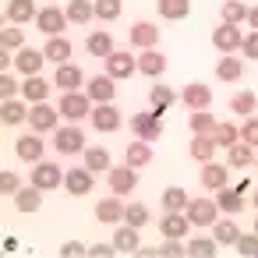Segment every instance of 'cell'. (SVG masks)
Here are the masks:
<instances>
[{
    "mask_svg": "<svg viewBox=\"0 0 258 258\" xmlns=\"http://www.w3.org/2000/svg\"><path fill=\"white\" fill-rule=\"evenodd\" d=\"M254 209H258V191H254Z\"/></svg>",
    "mask_w": 258,
    "mask_h": 258,
    "instance_id": "60",
    "label": "cell"
},
{
    "mask_svg": "<svg viewBox=\"0 0 258 258\" xmlns=\"http://www.w3.org/2000/svg\"><path fill=\"white\" fill-rule=\"evenodd\" d=\"M127 124H131V135L135 138H145V142H159L163 138V113L152 110V106L149 110H138Z\"/></svg>",
    "mask_w": 258,
    "mask_h": 258,
    "instance_id": "1",
    "label": "cell"
},
{
    "mask_svg": "<svg viewBox=\"0 0 258 258\" xmlns=\"http://www.w3.org/2000/svg\"><path fill=\"white\" fill-rule=\"evenodd\" d=\"M226 180H230V163H216V159L202 163V187L219 191V187H226Z\"/></svg>",
    "mask_w": 258,
    "mask_h": 258,
    "instance_id": "19",
    "label": "cell"
},
{
    "mask_svg": "<svg viewBox=\"0 0 258 258\" xmlns=\"http://www.w3.org/2000/svg\"><path fill=\"white\" fill-rule=\"evenodd\" d=\"M11 64H15L11 50H0V68H4V71H11Z\"/></svg>",
    "mask_w": 258,
    "mask_h": 258,
    "instance_id": "57",
    "label": "cell"
},
{
    "mask_svg": "<svg viewBox=\"0 0 258 258\" xmlns=\"http://www.w3.org/2000/svg\"><path fill=\"white\" fill-rule=\"evenodd\" d=\"M187 230H191L187 212H163V219H159V233H163V237H177V240H184Z\"/></svg>",
    "mask_w": 258,
    "mask_h": 258,
    "instance_id": "20",
    "label": "cell"
},
{
    "mask_svg": "<svg viewBox=\"0 0 258 258\" xmlns=\"http://www.w3.org/2000/svg\"><path fill=\"white\" fill-rule=\"evenodd\" d=\"M159 254H166V258H184V254H187V244H180L177 237H163Z\"/></svg>",
    "mask_w": 258,
    "mask_h": 258,
    "instance_id": "50",
    "label": "cell"
},
{
    "mask_svg": "<svg viewBox=\"0 0 258 258\" xmlns=\"http://www.w3.org/2000/svg\"><path fill=\"white\" fill-rule=\"evenodd\" d=\"M180 103L187 106V113H195V110H209V103H212V89L202 85V82L184 85V89H180Z\"/></svg>",
    "mask_w": 258,
    "mask_h": 258,
    "instance_id": "15",
    "label": "cell"
},
{
    "mask_svg": "<svg viewBox=\"0 0 258 258\" xmlns=\"http://www.w3.org/2000/svg\"><path fill=\"white\" fill-rule=\"evenodd\" d=\"M240 50H244V60H258V32L254 29L244 36V46Z\"/></svg>",
    "mask_w": 258,
    "mask_h": 258,
    "instance_id": "54",
    "label": "cell"
},
{
    "mask_svg": "<svg viewBox=\"0 0 258 258\" xmlns=\"http://www.w3.org/2000/svg\"><path fill=\"white\" fill-rule=\"evenodd\" d=\"M15 152H18V159H22V163H39V159H43V152H46V145H43L39 131H32V135H22V138L15 142Z\"/></svg>",
    "mask_w": 258,
    "mask_h": 258,
    "instance_id": "18",
    "label": "cell"
},
{
    "mask_svg": "<svg viewBox=\"0 0 258 258\" xmlns=\"http://www.w3.org/2000/svg\"><path fill=\"white\" fill-rule=\"evenodd\" d=\"M18 187H22V177L15 173V170H0V191H4V195H18Z\"/></svg>",
    "mask_w": 258,
    "mask_h": 258,
    "instance_id": "51",
    "label": "cell"
},
{
    "mask_svg": "<svg viewBox=\"0 0 258 258\" xmlns=\"http://www.w3.org/2000/svg\"><path fill=\"white\" fill-rule=\"evenodd\" d=\"M254 166H258V156H254Z\"/></svg>",
    "mask_w": 258,
    "mask_h": 258,
    "instance_id": "61",
    "label": "cell"
},
{
    "mask_svg": "<svg viewBox=\"0 0 258 258\" xmlns=\"http://www.w3.org/2000/svg\"><path fill=\"white\" fill-rule=\"evenodd\" d=\"M22 99H25V103H46V99H50V82H46L43 75L25 78V82H22Z\"/></svg>",
    "mask_w": 258,
    "mask_h": 258,
    "instance_id": "24",
    "label": "cell"
},
{
    "mask_svg": "<svg viewBox=\"0 0 258 258\" xmlns=\"http://www.w3.org/2000/svg\"><path fill=\"white\" fill-rule=\"evenodd\" d=\"M230 110H233L237 117H251V113L258 110V99H254V92H233V99H230Z\"/></svg>",
    "mask_w": 258,
    "mask_h": 258,
    "instance_id": "43",
    "label": "cell"
},
{
    "mask_svg": "<svg viewBox=\"0 0 258 258\" xmlns=\"http://www.w3.org/2000/svg\"><path fill=\"white\" fill-rule=\"evenodd\" d=\"M113 244H117V251H124V254H135V251L142 247L138 226H131V223H120V226L113 230Z\"/></svg>",
    "mask_w": 258,
    "mask_h": 258,
    "instance_id": "26",
    "label": "cell"
},
{
    "mask_svg": "<svg viewBox=\"0 0 258 258\" xmlns=\"http://www.w3.org/2000/svg\"><path fill=\"white\" fill-rule=\"evenodd\" d=\"M89 120H92V127L103 131V135H110V131H117V127L124 124V117H120V110H117L113 103H96Z\"/></svg>",
    "mask_w": 258,
    "mask_h": 258,
    "instance_id": "12",
    "label": "cell"
},
{
    "mask_svg": "<svg viewBox=\"0 0 258 258\" xmlns=\"http://www.w3.org/2000/svg\"><path fill=\"white\" fill-rule=\"evenodd\" d=\"M64 15H68L71 25H85V22L96 18V4H92V0H71V4L64 8Z\"/></svg>",
    "mask_w": 258,
    "mask_h": 258,
    "instance_id": "34",
    "label": "cell"
},
{
    "mask_svg": "<svg viewBox=\"0 0 258 258\" xmlns=\"http://www.w3.org/2000/svg\"><path fill=\"white\" fill-rule=\"evenodd\" d=\"M187 202H191V195L184 187H166L163 191V212H184Z\"/></svg>",
    "mask_w": 258,
    "mask_h": 258,
    "instance_id": "40",
    "label": "cell"
},
{
    "mask_svg": "<svg viewBox=\"0 0 258 258\" xmlns=\"http://www.w3.org/2000/svg\"><path fill=\"white\" fill-rule=\"evenodd\" d=\"M82 156H85V166H89L92 173H110V166H113V163H110V152H106L103 145H89Z\"/></svg>",
    "mask_w": 258,
    "mask_h": 258,
    "instance_id": "36",
    "label": "cell"
},
{
    "mask_svg": "<svg viewBox=\"0 0 258 258\" xmlns=\"http://www.w3.org/2000/svg\"><path fill=\"white\" fill-rule=\"evenodd\" d=\"M212 46H216L219 53H237V50L244 46V32H240V25L219 22L216 32H212Z\"/></svg>",
    "mask_w": 258,
    "mask_h": 258,
    "instance_id": "8",
    "label": "cell"
},
{
    "mask_svg": "<svg viewBox=\"0 0 258 258\" xmlns=\"http://www.w3.org/2000/svg\"><path fill=\"white\" fill-rule=\"evenodd\" d=\"M124 223H131V226H145L149 223V209L142 205V202H127V209H124Z\"/></svg>",
    "mask_w": 258,
    "mask_h": 258,
    "instance_id": "48",
    "label": "cell"
},
{
    "mask_svg": "<svg viewBox=\"0 0 258 258\" xmlns=\"http://www.w3.org/2000/svg\"><path fill=\"white\" fill-rule=\"evenodd\" d=\"M53 149L64 152V156L85 152V149H89V145H85V131H82L78 124H60V127L53 131Z\"/></svg>",
    "mask_w": 258,
    "mask_h": 258,
    "instance_id": "3",
    "label": "cell"
},
{
    "mask_svg": "<svg viewBox=\"0 0 258 258\" xmlns=\"http://www.w3.org/2000/svg\"><path fill=\"white\" fill-rule=\"evenodd\" d=\"M212 138H216V145L230 149V145H237V142H240V127H237V124H230V120H223V124H216Z\"/></svg>",
    "mask_w": 258,
    "mask_h": 258,
    "instance_id": "44",
    "label": "cell"
},
{
    "mask_svg": "<svg viewBox=\"0 0 258 258\" xmlns=\"http://www.w3.org/2000/svg\"><path fill=\"white\" fill-rule=\"evenodd\" d=\"M18 92H22V82L11 71H4V78H0V96H4V99H18Z\"/></svg>",
    "mask_w": 258,
    "mask_h": 258,
    "instance_id": "52",
    "label": "cell"
},
{
    "mask_svg": "<svg viewBox=\"0 0 258 258\" xmlns=\"http://www.w3.org/2000/svg\"><path fill=\"white\" fill-rule=\"evenodd\" d=\"M82 85H89L85 82V71L78 68V64H57V71H53V89H60V92H78Z\"/></svg>",
    "mask_w": 258,
    "mask_h": 258,
    "instance_id": "9",
    "label": "cell"
},
{
    "mask_svg": "<svg viewBox=\"0 0 258 258\" xmlns=\"http://www.w3.org/2000/svg\"><path fill=\"white\" fill-rule=\"evenodd\" d=\"M254 145H247V142H237V145H230L226 149V163H230V170H247L251 163H254Z\"/></svg>",
    "mask_w": 258,
    "mask_h": 258,
    "instance_id": "27",
    "label": "cell"
},
{
    "mask_svg": "<svg viewBox=\"0 0 258 258\" xmlns=\"http://www.w3.org/2000/svg\"><path fill=\"white\" fill-rule=\"evenodd\" d=\"M85 50L92 53V57H99V60H106L117 46H113V36L103 29V32H89V39H85Z\"/></svg>",
    "mask_w": 258,
    "mask_h": 258,
    "instance_id": "28",
    "label": "cell"
},
{
    "mask_svg": "<svg viewBox=\"0 0 258 258\" xmlns=\"http://www.w3.org/2000/svg\"><path fill=\"white\" fill-rule=\"evenodd\" d=\"M29 110L32 106H25L22 99H4V106H0V120H4V124H22V120H29Z\"/></svg>",
    "mask_w": 258,
    "mask_h": 258,
    "instance_id": "37",
    "label": "cell"
},
{
    "mask_svg": "<svg viewBox=\"0 0 258 258\" xmlns=\"http://www.w3.org/2000/svg\"><path fill=\"white\" fill-rule=\"evenodd\" d=\"M216 202H219V209H223V212H230V216H233V212H240V209H244V191H240V187H219V198H216Z\"/></svg>",
    "mask_w": 258,
    "mask_h": 258,
    "instance_id": "41",
    "label": "cell"
},
{
    "mask_svg": "<svg viewBox=\"0 0 258 258\" xmlns=\"http://www.w3.org/2000/svg\"><path fill=\"white\" fill-rule=\"evenodd\" d=\"M60 254L64 258H82V254H89V247L82 240H68V244H60Z\"/></svg>",
    "mask_w": 258,
    "mask_h": 258,
    "instance_id": "55",
    "label": "cell"
},
{
    "mask_svg": "<svg viewBox=\"0 0 258 258\" xmlns=\"http://www.w3.org/2000/svg\"><path fill=\"white\" fill-rule=\"evenodd\" d=\"M124 209H127V202H120V195L103 198V202H96V219L99 223H124Z\"/></svg>",
    "mask_w": 258,
    "mask_h": 258,
    "instance_id": "22",
    "label": "cell"
},
{
    "mask_svg": "<svg viewBox=\"0 0 258 258\" xmlns=\"http://www.w3.org/2000/svg\"><path fill=\"white\" fill-rule=\"evenodd\" d=\"M184 212H187L191 226H212L219 219V202L216 198H191Z\"/></svg>",
    "mask_w": 258,
    "mask_h": 258,
    "instance_id": "6",
    "label": "cell"
},
{
    "mask_svg": "<svg viewBox=\"0 0 258 258\" xmlns=\"http://www.w3.org/2000/svg\"><path fill=\"white\" fill-rule=\"evenodd\" d=\"M43 64H46V53H43V50L22 46V50L15 53V68H18V75H22V78H32V75H39V71H43Z\"/></svg>",
    "mask_w": 258,
    "mask_h": 258,
    "instance_id": "13",
    "label": "cell"
},
{
    "mask_svg": "<svg viewBox=\"0 0 258 258\" xmlns=\"http://www.w3.org/2000/svg\"><path fill=\"white\" fill-rule=\"evenodd\" d=\"M92 184H96V173L89 170V166H75V170H68L64 173V187H68V195H89L92 191Z\"/></svg>",
    "mask_w": 258,
    "mask_h": 258,
    "instance_id": "16",
    "label": "cell"
},
{
    "mask_svg": "<svg viewBox=\"0 0 258 258\" xmlns=\"http://www.w3.org/2000/svg\"><path fill=\"white\" fill-rule=\"evenodd\" d=\"M29 127L32 131H39V135H53L57 127H60V106H50V99L46 103H32V110H29Z\"/></svg>",
    "mask_w": 258,
    "mask_h": 258,
    "instance_id": "4",
    "label": "cell"
},
{
    "mask_svg": "<svg viewBox=\"0 0 258 258\" xmlns=\"http://www.w3.org/2000/svg\"><path fill=\"white\" fill-rule=\"evenodd\" d=\"M233 247H237L244 258H258V233H240Z\"/></svg>",
    "mask_w": 258,
    "mask_h": 258,
    "instance_id": "49",
    "label": "cell"
},
{
    "mask_svg": "<svg viewBox=\"0 0 258 258\" xmlns=\"http://www.w3.org/2000/svg\"><path fill=\"white\" fill-rule=\"evenodd\" d=\"M85 92H89V99H92V103H113V96H117V78H110V75L103 71V75L89 78Z\"/></svg>",
    "mask_w": 258,
    "mask_h": 258,
    "instance_id": "14",
    "label": "cell"
},
{
    "mask_svg": "<svg viewBox=\"0 0 258 258\" xmlns=\"http://www.w3.org/2000/svg\"><path fill=\"white\" fill-rule=\"evenodd\" d=\"M60 117L68 120V124H78V120H85V117H92V99H89V92H64L60 96Z\"/></svg>",
    "mask_w": 258,
    "mask_h": 258,
    "instance_id": "2",
    "label": "cell"
},
{
    "mask_svg": "<svg viewBox=\"0 0 258 258\" xmlns=\"http://www.w3.org/2000/svg\"><path fill=\"white\" fill-rule=\"evenodd\" d=\"M212 237H216L219 247H233L237 237H240V226H237L233 219H216V223H212Z\"/></svg>",
    "mask_w": 258,
    "mask_h": 258,
    "instance_id": "33",
    "label": "cell"
},
{
    "mask_svg": "<svg viewBox=\"0 0 258 258\" xmlns=\"http://www.w3.org/2000/svg\"><path fill=\"white\" fill-rule=\"evenodd\" d=\"M216 251H219L216 237H191L187 240V254H195V258H216Z\"/></svg>",
    "mask_w": 258,
    "mask_h": 258,
    "instance_id": "42",
    "label": "cell"
},
{
    "mask_svg": "<svg viewBox=\"0 0 258 258\" xmlns=\"http://www.w3.org/2000/svg\"><path fill=\"white\" fill-rule=\"evenodd\" d=\"M135 71H138V57H135V53H127V50H113V53L106 57V75L117 78V82L131 78Z\"/></svg>",
    "mask_w": 258,
    "mask_h": 258,
    "instance_id": "11",
    "label": "cell"
},
{
    "mask_svg": "<svg viewBox=\"0 0 258 258\" xmlns=\"http://www.w3.org/2000/svg\"><path fill=\"white\" fill-rule=\"evenodd\" d=\"M39 205H43V187H36V184L18 187V195H15V209L18 212H39Z\"/></svg>",
    "mask_w": 258,
    "mask_h": 258,
    "instance_id": "31",
    "label": "cell"
},
{
    "mask_svg": "<svg viewBox=\"0 0 258 258\" xmlns=\"http://www.w3.org/2000/svg\"><path fill=\"white\" fill-rule=\"evenodd\" d=\"M240 75H244V60L237 53H223L219 64H216V78L219 82H237Z\"/></svg>",
    "mask_w": 258,
    "mask_h": 258,
    "instance_id": "29",
    "label": "cell"
},
{
    "mask_svg": "<svg viewBox=\"0 0 258 258\" xmlns=\"http://www.w3.org/2000/svg\"><path fill=\"white\" fill-rule=\"evenodd\" d=\"M177 99H180V92H177V89H170V85H152V89H149V106H152V110H159V113H166Z\"/></svg>",
    "mask_w": 258,
    "mask_h": 258,
    "instance_id": "30",
    "label": "cell"
},
{
    "mask_svg": "<svg viewBox=\"0 0 258 258\" xmlns=\"http://www.w3.org/2000/svg\"><path fill=\"white\" fill-rule=\"evenodd\" d=\"M124 163H131L135 170L149 166V163H152V142H145V138H135V142L124 149Z\"/></svg>",
    "mask_w": 258,
    "mask_h": 258,
    "instance_id": "25",
    "label": "cell"
},
{
    "mask_svg": "<svg viewBox=\"0 0 258 258\" xmlns=\"http://www.w3.org/2000/svg\"><path fill=\"white\" fill-rule=\"evenodd\" d=\"M166 53H159V50H142L138 53V71L142 75H149V78H159L163 71H166Z\"/></svg>",
    "mask_w": 258,
    "mask_h": 258,
    "instance_id": "23",
    "label": "cell"
},
{
    "mask_svg": "<svg viewBox=\"0 0 258 258\" xmlns=\"http://www.w3.org/2000/svg\"><path fill=\"white\" fill-rule=\"evenodd\" d=\"M113 251H117V244H92L89 247V254H96V258H110Z\"/></svg>",
    "mask_w": 258,
    "mask_h": 258,
    "instance_id": "56",
    "label": "cell"
},
{
    "mask_svg": "<svg viewBox=\"0 0 258 258\" xmlns=\"http://www.w3.org/2000/svg\"><path fill=\"white\" fill-rule=\"evenodd\" d=\"M240 142L258 145V117H247V120L240 124Z\"/></svg>",
    "mask_w": 258,
    "mask_h": 258,
    "instance_id": "53",
    "label": "cell"
},
{
    "mask_svg": "<svg viewBox=\"0 0 258 258\" xmlns=\"http://www.w3.org/2000/svg\"><path fill=\"white\" fill-rule=\"evenodd\" d=\"M43 53H46L50 64H68V60H71V43H68L64 36H50L46 46H43Z\"/></svg>",
    "mask_w": 258,
    "mask_h": 258,
    "instance_id": "32",
    "label": "cell"
},
{
    "mask_svg": "<svg viewBox=\"0 0 258 258\" xmlns=\"http://www.w3.org/2000/svg\"><path fill=\"white\" fill-rule=\"evenodd\" d=\"M216 117L209 113V110H195L191 117H187V127H191V135H212L216 131Z\"/></svg>",
    "mask_w": 258,
    "mask_h": 258,
    "instance_id": "39",
    "label": "cell"
},
{
    "mask_svg": "<svg viewBox=\"0 0 258 258\" xmlns=\"http://www.w3.org/2000/svg\"><path fill=\"white\" fill-rule=\"evenodd\" d=\"M64 173H68V170H60L57 163L39 159V163H32L29 184H36V187H43V191H53V187H64Z\"/></svg>",
    "mask_w": 258,
    "mask_h": 258,
    "instance_id": "5",
    "label": "cell"
},
{
    "mask_svg": "<svg viewBox=\"0 0 258 258\" xmlns=\"http://www.w3.org/2000/svg\"><path fill=\"white\" fill-rule=\"evenodd\" d=\"M39 8L32 4V0H8V8H4V18L8 25H25V22H36Z\"/></svg>",
    "mask_w": 258,
    "mask_h": 258,
    "instance_id": "21",
    "label": "cell"
},
{
    "mask_svg": "<svg viewBox=\"0 0 258 258\" xmlns=\"http://www.w3.org/2000/svg\"><path fill=\"white\" fill-rule=\"evenodd\" d=\"M106 180H110V191L124 198V195H131V191L138 187V170H135L131 163H124V166H110Z\"/></svg>",
    "mask_w": 258,
    "mask_h": 258,
    "instance_id": "10",
    "label": "cell"
},
{
    "mask_svg": "<svg viewBox=\"0 0 258 258\" xmlns=\"http://www.w3.org/2000/svg\"><path fill=\"white\" fill-rule=\"evenodd\" d=\"M71 22H68V15L60 11V8H39V15H36V29L50 39V36H64V29H68Z\"/></svg>",
    "mask_w": 258,
    "mask_h": 258,
    "instance_id": "7",
    "label": "cell"
},
{
    "mask_svg": "<svg viewBox=\"0 0 258 258\" xmlns=\"http://www.w3.org/2000/svg\"><path fill=\"white\" fill-rule=\"evenodd\" d=\"M159 15L166 18V22H180V18H187L191 15V0H159Z\"/></svg>",
    "mask_w": 258,
    "mask_h": 258,
    "instance_id": "38",
    "label": "cell"
},
{
    "mask_svg": "<svg viewBox=\"0 0 258 258\" xmlns=\"http://www.w3.org/2000/svg\"><path fill=\"white\" fill-rule=\"evenodd\" d=\"M92 4H96V18L99 22H117L120 18V0H92Z\"/></svg>",
    "mask_w": 258,
    "mask_h": 258,
    "instance_id": "47",
    "label": "cell"
},
{
    "mask_svg": "<svg viewBox=\"0 0 258 258\" xmlns=\"http://www.w3.org/2000/svg\"><path fill=\"white\" fill-rule=\"evenodd\" d=\"M247 4H240V0H226L223 4V22H230V25H240V22H247Z\"/></svg>",
    "mask_w": 258,
    "mask_h": 258,
    "instance_id": "46",
    "label": "cell"
},
{
    "mask_svg": "<svg viewBox=\"0 0 258 258\" xmlns=\"http://www.w3.org/2000/svg\"><path fill=\"white\" fill-rule=\"evenodd\" d=\"M22 46H25V32H22V25H8L4 32H0V50L18 53Z\"/></svg>",
    "mask_w": 258,
    "mask_h": 258,
    "instance_id": "45",
    "label": "cell"
},
{
    "mask_svg": "<svg viewBox=\"0 0 258 258\" xmlns=\"http://www.w3.org/2000/svg\"><path fill=\"white\" fill-rule=\"evenodd\" d=\"M254 233H258V216H254Z\"/></svg>",
    "mask_w": 258,
    "mask_h": 258,
    "instance_id": "59",
    "label": "cell"
},
{
    "mask_svg": "<svg viewBox=\"0 0 258 258\" xmlns=\"http://www.w3.org/2000/svg\"><path fill=\"white\" fill-rule=\"evenodd\" d=\"M127 39H131L135 50H156V43H159V29H156L152 22H135L131 32H127Z\"/></svg>",
    "mask_w": 258,
    "mask_h": 258,
    "instance_id": "17",
    "label": "cell"
},
{
    "mask_svg": "<svg viewBox=\"0 0 258 258\" xmlns=\"http://www.w3.org/2000/svg\"><path fill=\"white\" fill-rule=\"evenodd\" d=\"M247 29H254V32H258V8H251V11H247Z\"/></svg>",
    "mask_w": 258,
    "mask_h": 258,
    "instance_id": "58",
    "label": "cell"
},
{
    "mask_svg": "<svg viewBox=\"0 0 258 258\" xmlns=\"http://www.w3.org/2000/svg\"><path fill=\"white\" fill-rule=\"evenodd\" d=\"M212 156H216V138L212 135H191V159L209 163Z\"/></svg>",
    "mask_w": 258,
    "mask_h": 258,
    "instance_id": "35",
    "label": "cell"
}]
</instances>
